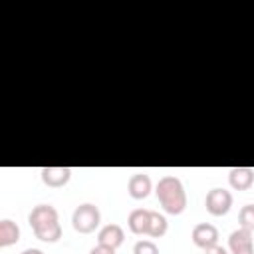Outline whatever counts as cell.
Segmentation results:
<instances>
[{
	"mask_svg": "<svg viewBox=\"0 0 254 254\" xmlns=\"http://www.w3.org/2000/svg\"><path fill=\"white\" fill-rule=\"evenodd\" d=\"M28 222L34 230V236L42 242H56L62 238V226L58 220V210L52 204H38L32 208Z\"/></svg>",
	"mask_w": 254,
	"mask_h": 254,
	"instance_id": "1",
	"label": "cell"
},
{
	"mask_svg": "<svg viewBox=\"0 0 254 254\" xmlns=\"http://www.w3.org/2000/svg\"><path fill=\"white\" fill-rule=\"evenodd\" d=\"M157 198L161 202V206L165 208V212L169 214H181L187 206V192L185 187L181 183V179H177L175 175H165L159 179L157 187H155Z\"/></svg>",
	"mask_w": 254,
	"mask_h": 254,
	"instance_id": "2",
	"label": "cell"
},
{
	"mask_svg": "<svg viewBox=\"0 0 254 254\" xmlns=\"http://www.w3.org/2000/svg\"><path fill=\"white\" fill-rule=\"evenodd\" d=\"M101 222V212L95 204L91 202H85V204H79L75 210H73V216H71V224L77 232L81 234H89L93 232Z\"/></svg>",
	"mask_w": 254,
	"mask_h": 254,
	"instance_id": "3",
	"label": "cell"
},
{
	"mask_svg": "<svg viewBox=\"0 0 254 254\" xmlns=\"http://www.w3.org/2000/svg\"><path fill=\"white\" fill-rule=\"evenodd\" d=\"M204 206L212 216H224L232 206L230 190H226V189H210L206 198H204Z\"/></svg>",
	"mask_w": 254,
	"mask_h": 254,
	"instance_id": "4",
	"label": "cell"
},
{
	"mask_svg": "<svg viewBox=\"0 0 254 254\" xmlns=\"http://www.w3.org/2000/svg\"><path fill=\"white\" fill-rule=\"evenodd\" d=\"M192 242L198 248H212L218 244V228L210 222H200L192 228Z\"/></svg>",
	"mask_w": 254,
	"mask_h": 254,
	"instance_id": "5",
	"label": "cell"
},
{
	"mask_svg": "<svg viewBox=\"0 0 254 254\" xmlns=\"http://www.w3.org/2000/svg\"><path fill=\"white\" fill-rule=\"evenodd\" d=\"M228 248H230V254H254L252 230L236 228L228 236Z\"/></svg>",
	"mask_w": 254,
	"mask_h": 254,
	"instance_id": "6",
	"label": "cell"
},
{
	"mask_svg": "<svg viewBox=\"0 0 254 254\" xmlns=\"http://www.w3.org/2000/svg\"><path fill=\"white\" fill-rule=\"evenodd\" d=\"M40 177L44 185L58 189V187H64L71 179V169L69 167H44L40 171Z\"/></svg>",
	"mask_w": 254,
	"mask_h": 254,
	"instance_id": "7",
	"label": "cell"
},
{
	"mask_svg": "<svg viewBox=\"0 0 254 254\" xmlns=\"http://www.w3.org/2000/svg\"><path fill=\"white\" fill-rule=\"evenodd\" d=\"M153 189V183H151V177L145 175V173H135L131 175L129 183H127V190L129 194L135 198V200H141V198H147L149 192Z\"/></svg>",
	"mask_w": 254,
	"mask_h": 254,
	"instance_id": "8",
	"label": "cell"
},
{
	"mask_svg": "<svg viewBox=\"0 0 254 254\" xmlns=\"http://www.w3.org/2000/svg\"><path fill=\"white\" fill-rule=\"evenodd\" d=\"M228 183L236 190H246L254 183V169L250 167H232L228 173Z\"/></svg>",
	"mask_w": 254,
	"mask_h": 254,
	"instance_id": "9",
	"label": "cell"
},
{
	"mask_svg": "<svg viewBox=\"0 0 254 254\" xmlns=\"http://www.w3.org/2000/svg\"><path fill=\"white\" fill-rule=\"evenodd\" d=\"M123 238H125V232L119 224H105L97 234V244L117 248V246L123 244Z\"/></svg>",
	"mask_w": 254,
	"mask_h": 254,
	"instance_id": "10",
	"label": "cell"
},
{
	"mask_svg": "<svg viewBox=\"0 0 254 254\" xmlns=\"http://www.w3.org/2000/svg\"><path fill=\"white\" fill-rule=\"evenodd\" d=\"M149 220H151V210L135 208V210H131L127 224H129V230L133 234H147L149 232Z\"/></svg>",
	"mask_w": 254,
	"mask_h": 254,
	"instance_id": "11",
	"label": "cell"
},
{
	"mask_svg": "<svg viewBox=\"0 0 254 254\" xmlns=\"http://www.w3.org/2000/svg\"><path fill=\"white\" fill-rule=\"evenodd\" d=\"M20 240V228L16 222L4 218L0 220V246H12Z\"/></svg>",
	"mask_w": 254,
	"mask_h": 254,
	"instance_id": "12",
	"label": "cell"
},
{
	"mask_svg": "<svg viewBox=\"0 0 254 254\" xmlns=\"http://www.w3.org/2000/svg\"><path fill=\"white\" fill-rule=\"evenodd\" d=\"M167 218L161 214V212H155V210H151V220H149V236H153V238H161L165 232H167Z\"/></svg>",
	"mask_w": 254,
	"mask_h": 254,
	"instance_id": "13",
	"label": "cell"
},
{
	"mask_svg": "<svg viewBox=\"0 0 254 254\" xmlns=\"http://www.w3.org/2000/svg\"><path fill=\"white\" fill-rule=\"evenodd\" d=\"M238 222H240V228H246V230L254 232V204H244L240 208Z\"/></svg>",
	"mask_w": 254,
	"mask_h": 254,
	"instance_id": "14",
	"label": "cell"
},
{
	"mask_svg": "<svg viewBox=\"0 0 254 254\" xmlns=\"http://www.w3.org/2000/svg\"><path fill=\"white\" fill-rule=\"evenodd\" d=\"M133 254H159V248L153 240H139L133 246Z\"/></svg>",
	"mask_w": 254,
	"mask_h": 254,
	"instance_id": "15",
	"label": "cell"
},
{
	"mask_svg": "<svg viewBox=\"0 0 254 254\" xmlns=\"http://www.w3.org/2000/svg\"><path fill=\"white\" fill-rule=\"evenodd\" d=\"M89 254H115V248H109V246H101V244H97V246H93V248L89 250Z\"/></svg>",
	"mask_w": 254,
	"mask_h": 254,
	"instance_id": "16",
	"label": "cell"
},
{
	"mask_svg": "<svg viewBox=\"0 0 254 254\" xmlns=\"http://www.w3.org/2000/svg\"><path fill=\"white\" fill-rule=\"evenodd\" d=\"M204 254H228V250H226L224 246H218V244H216V246H212V248H206Z\"/></svg>",
	"mask_w": 254,
	"mask_h": 254,
	"instance_id": "17",
	"label": "cell"
},
{
	"mask_svg": "<svg viewBox=\"0 0 254 254\" xmlns=\"http://www.w3.org/2000/svg\"><path fill=\"white\" fill-rule=\"evenodd\" d=\"M22 254H44V252H42L40 248H26Z\"/></svg>",
	"mask_w": 254,
	"mask_h": 254,
	"instance_id": "18",
	"label": "cell"
}]
</instances>
